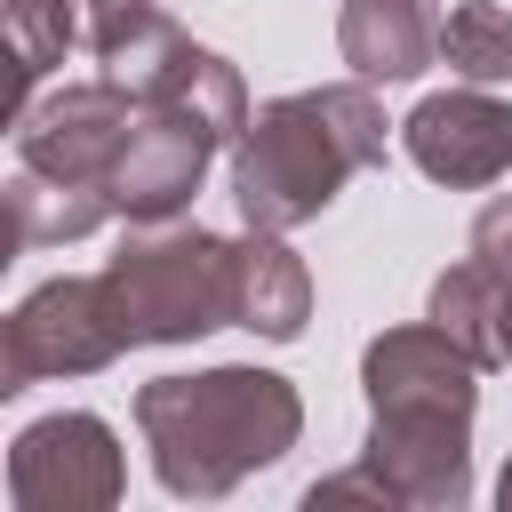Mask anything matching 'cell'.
I'll use <instances>...</instances> for the list:
<instances>
[{"mask_svg":"<svg viewBox=\"0 0 512 512\" xmlns=\"http://www.w3.org/2000/svg\"><path fill=\"white\" fill-rule=\"evenodd\" d=\"M136 432L152 448V472L168 496L216 504L248 472L280 464L304 432V400L272 368H200V376H152L136 392Z\"/></svg>","mask_w":512,"mask_h":512,"instance_id":"cell-1","label":"cell"},{"mask_svg":"<svg viewBox=\"0 0 512 512\" xmlns=\"http://www.w3.org/2000/svg\"><path fill=\"white\" fill-rule=\"evenodd\" d=\"M376 160H384V104L368 96V80L272 96L232 144V200L256 232H296L344 192V176Z\"/></svg>","mask_w":512,"mask_h":512,"instance_id":"cell-2","label":"cell"},{"mask_svg":"<svg viewBox=\"0 0 512 512\" xmlns=\"http://www.w3.org/2000/svg\"><path fill=\"white\" fill-rule=\"evenodd\" d=\"M104 280L136 344H192L232 328V240L208 224H136Z\"/></svg>","mask_w":512,"mask_h":512,"instance_id":"cell-3","label":"cell"},{"mask_svg":"<svg viewBox=\"0 0 512 512\" xmlns=\"http://www.w3.org/2000/svg\"><path fill=\"white\" fill-rule=\"evenodd\" d=\"M128 320L112 304V280H40L16 312H8V336H0V392H24V384H48V376H96L128 352Z\"/></svg>","mask_w":512,"mask_h":512,"instance_id":"cell-4","label":"cell"},{"mask_svg":"<svg viewBox=\"0 0 512 512\" xmlns=\"http://www.w3.org/2000/svg\"><path fill=\"white\" fill-rule=\"evenodd\" d=\"M8 496H16V512H104V504H120L128 464H120L112 424L88 416V408L24 424L16 448H8Z\"/></svg>","mask_w":512,"mask_h":512,"instance_id":"cell-5","label":"cell"},{"mask_svg":"<svg viewBox=\"0 0 512 512\" xmlns=\"http://www.w3.org/2000/svg\"><path fill=\"white\" fill-rule=\"evenodd\" d=\"M136 120H144V96H128L120 80H80V88H56L48 104H32L16 120V160L112 192V168H120Z\"/></svg>","mask_w":512,"mask_h":512,"instance_id":"cell-6","label":"cell"},{"mask_svg":"<svg viewBox=\"0 0 512 512\" xmlns=\"http://www.w3.org/2000/svg\"><path fill=\"white\" fill-rule=\"evenodd\" d=\"M368 464L416 512H456L472 496V416L456 408H368Z\"/></svg>","mask_w":512,"mask_h":512,"instance_id":"cell-7","label":"cell"},{"mask_svg":"<svg viewBox=\"0 0 512 512\" xmlns=\"http://www.w3.org/2000/svg\"><path fill=\"white\" fill-rule=\"evenodd\" d=\"M400 144L408 160L432 176V184H456V192H480L512 168V104H496L480 80L464 88H440L424 96L408 120H400Z\"/></svg>","mask_w":512,"mask_h":512,"instance_id":"cell-8","label":"cell"},{"mask_svg":"<svg viewBox=\"0 0 512 512\" xmlns=\"http://www.w3.org/2000/svg\"><path fill=\"white\" fill-rule=\"evenodd\" d=\"M208 160H216V136H208L200 120L144 104V120H136V136H128V152H120V168H112V208H120L128 224H168V216L192 208Z\"/></svg>","mask_w":512,"mask_h":512,"instance_id":"cell-9","label":"cell"},{"mask_svg":"<svg viewBox=\"0 0 512 512\" xmlns=\"http://www.w3.org/2000/svg\"><path fill=\"white\" fill-rule=\"evenodd\" d=\"M360 392H368V408H456V416H472V400H480V360H472L448 328H432V320L384 328V336H368V352H360Z\"/></svg>","mask_w":512,"mask_h":512,"instance_id":"cell-10","label":"cell"},{"mask_svg":"<svg viewBox=\"0 0 512 512\" xmlns=\"http://www.w3.org/2000/svg\"><path fill=\"white\" fill-rule=\"evenodd\" d=\"M312 320V272L280 232H240L232 240V328L264 336V344H296Z\"/></svg>","mask_w":512,"mask_h":512,"instance_id":"cell-11","label":"cell"},{"mask_svg":"<svg viewBox=\"0 0 512 512\" xmlns=\"http://www.w3.org/2000/svg\"><path fill=\"white\" fill-rule=\"evenodd\" d=\"M336 48H344V64H352V80H416L432 56H440V24H432V8L424 0H344V16H336Z\"/></svg>","mask_w":512,"mask_h":512,"instance_id":"cell-12","label":"cell"},{"mask_svg":"<svg viewBox=\"0 0 512 512\" xmlns=\"http://www.w3.org/2000/svg\"><path fill=\"white\" fill-rule=\"evenodd\" d=\"M112 208L104 184H72V176H48L32 160H16L8 176V224H16V248H64V240H88Z\"/></svg>","mask_w":512,"mask_h":512,"instance_id":"cell-13","label":"cell"},{"mask_svg":"<svg viewBox=\"0 0 512 512\" xmlns=\"http://www.w3.org/2000/svg\"><path fill=\"white\" fill-rule=\"evenodd\" d=\"M144 104L200 120L216 144H240V136H248V120H256V112H248V88H240V72H232L216 48H192V40L168 56V72L152 80V96H144Z\"/></svg>","mask_w":512,"mask_h":512,"instance_id":"cell-14","label":"cell"},{"mask_svg":"<svg viewBox=\"0 0 512 512\" xmlns=\"http://www.w3.org/2000/svg\"><path fill=\"white\" fill-rule=\"evenodd\" d=\"M432 328H448L480 368H496L504 360V280L472 256V264H448L440 280H432V312H424Z\"/></svg>","mask_w":512,"mask_h":512,"instance_id":"cell-15","label":"cell"},{"mask_svg":"<svg viewBox=\"0 0 512 512\" xmlns=\"http://www.w3.org/2000/svg\"><path fill=\"white\" fill-rule=\"evenodd\" d=\"M8 40H16V120L32 112V80L64 64V48H88L80 0H8Z\"/></svg>","mask_w":512,"mask_h":512,"instance_id":"cell-16","label":"cell"},{"mask_svg":"<svg viewBox=\"0 0 512 512\" xmlns=\"http://www.w3.org/2000/svg\"><path fill=\"white\" fill-rule=\"evenodd\" d=\"M440 64L456 72V80H512V8H496V0H464V8H448V24H440Z\"/></svg>","mask_w":512,"mask_h":512,"instance_id":"cell-17","label":"cell"},{"mask_svg":"<svg viewBox=\"0 0 512 512\" xmlns=\"http://www.w3.org/2000/svg\"><path fill=\"white\" fill-rule=\"evenodd\" d=\"M472 256L512 288V192H496V200L472 216Z\"/></svg>","mask_w":512,"mask_h":512,"instance_id":"cell-18","label":"cell"},{"mask_svg":"<svg viewBox=\"0 0 512 512\" xmlns=\"http://www.w3.org/2000/svg\"><path fill=\"white\" fill-rule=\"evenodd\" d=\"M304 504H312V512H320V504H384V512H392L400 496H392V480H384V472H376V464L360 456V472H336V480H312V496H304Z\"/></svg>","mask_w":512,"mask_h":512,"instance_id":"cell-19","label":"cell"},{"mask_svg":"<svg viewBox=\"0 0 512 512\" xmlns=\"http://www.w3.org/2000/svg\"><path fill=\"white\" fill-rule=\"evenodd\" d=\"M496 496H504V512H512V456H504V480H496Z\"/></svg>","mask_w":512,"mask_h":512,"instance_id":"cell-20","label":"cell"},{"mask_svg":"<svg viewBox=\"0 0 512 512\" xmlns=\"http://www.w3.org/2000/svg\"><path fill=\"white\" fill-rule=\"evenodd\" d=\"M504 360H512V288H504Z\"/></svg>","mask_w":512,"mask_h":512,"instance_id":"cell-21","label":"cell"}]
</instances>
